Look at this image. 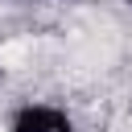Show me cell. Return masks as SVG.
I'll use <instances>...</instances> for the list:
<instances>
[{
    "label": "cell",
    "instance_id": "6da1fadb",
    "mask_svg": "<svg viewBox=\"0 0 132 132\" xmlns=\"http://www.w3.org/2000/svg\"><path fill=\"white\" fill-rule=\"evenodd\" d=\"M8 132H74V120L62 107H50V103H25V107L12 111Z\"/></svg>",
    "mask_w": 132,
    "mask_h": 132
},
{
    "label": "cell",
    "instance_id": "7a4b0ae2",
    "mask_svg": "<svg viewBox=\"0 0 132 132\" xmlns=\"http://www.w3.org/2000/svg\"><path fill=\"white\" fill-rule=\"evenodd\" d=\"M124 4H128V8H132V0H124Z\"/></svg>",
    "mask_w": 132,
    "mask_h": 132
},
{
    "label": "cell",
    "instance_id": "3957f363",
    "mask_svg": "<svg viewBox=\"0 0 132 132\" xmlns=\"http://www.w3.org/2000/svg\"><path fill=\"white\" fill-rule=\"evenodd\" d=\"M25 4H37V0H25Z\"/></svg>",
    "mask_w": 132,
    "mask_h": 132
}]
</instances>
